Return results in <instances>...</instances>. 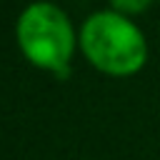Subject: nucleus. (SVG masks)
I'll return each instance as SVG.
<instances>
[{
    "label": "nucleus",
    "mask_w": 160,
    "mask_h": 160,
    "mask_svg": "<svg viewBox=\"0 0 160 160\" xmlns=\"http://www.w3.org/2000/svg\"><path fill=\"white\" fill-rule=\"evenodd\" d=\"M80 55L108 78L138 75L150 55L142 28L110 8L90 12L80 25Z\"/></svg>",
    "instance_id": "2"
},
{
    "label": "nucleus",
    "mask_w": 160,
    "mask_h": 160,
    "mask_svg": "<svg viewBox=\"0 0 160 160\" xmlns=\"http://www.w3.org/2000/svg\"><path fill=\"white\" fill-rule=\"evenodd\" d=\"M15 42L32 68L65 80L80 50V28H75L60 5L35 0L25 5L15 20Z\"/></svg>",
    "instance_id": "1"
},
{
    "label": "nucleus",
    "mask_w": 160,
    "mask_h": 160,
    "mask_svg": "<svg viewBox=\"0 0 160 160\" xmlns=\"http://www.w3.org/2000/svg\"><path fill=\"white\" fill-rule=\"evenodd\" d=\"M158 2H160V0H158Z\"/></svg>",
    "instance_id": "4"
},
{
    "label": "nucleus",
    "mask_w": 160,
    "mask_h": 160,
    "mask_svg": "<svg viewBox=\"0 0 160 160\" xmlns=\"http://www.w3.org/2000/svg\"><path fill=\"white\" fill-rule=\"evenodd\" d=\"M152 2L155 0H108V8L115 10V12H120V15H125V18H138Z\"/></svg>",
    "instance_id": "3"
}]
</instances>
